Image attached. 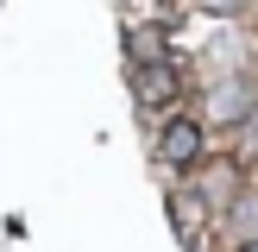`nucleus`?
Segmentation results:
<instances>
[{
    "instance_id": "obj_5",
    "label": "nucleus",
    "mask_w": 258,
    "mask_h": 252,
    "mask_svg": "<svg viewBox=\"0 0 258 252\" xmlns=\"http://www.w3.org/2000/svg\"><path fill=\"white\" fill-rule=\"evenodd\" d=\"M196 7H202V13H239L246 0H196Z\"/></svg>"
},
{
    "instance_id": "obj_4",
    "label": "nucleus",
    "mask_w": 258,
    "mask_h": 252,
    "mask_svg": "<svg viewBox=\"0 0 258 252\" xmlns=\"http://www.w3.org/2000/svg\"><path fill=\"white\" fill-rule=\"evenodd\" d=\"M227 239L233 246H258V189H246V196H233V208L221 214Z\"/></svg>"
},
{
    "instance_id": "obj_1",
    "label": "nucleus",
    "mask_w": 258,
    "mask_h": 252,
    "mask_svg": "<svg viewBox=\"0 0 258 252\" xmlns=\"http://www.w3.org/2000/svg\"><path fill=\"white\" fill-rule=\"evenodd\" d=\"M252 113H258V82H252V76H221V82L208 88V120L246 126Z\"/></svg>"
},
{
    "instance_id": "obj_6",
    "label": "nucleus",
    "mask_w": 258,
    "mask_h": 252,
    "mask_svg": "<svg viewBox=\"0 0 258 252\" xmlns=\"http://www.w3.org/2000/svg\"><path fill=\"white\" fill-rule=\"evenodd\" d=\"M246 151H258V113L246 120Z\"/></svg>"
},
{
    "instance_id": "obj_7",
    "label": "nucleus",
    "mask_w": 258,
    "mask_h": 252,
    "mask_svg": "<svg viewBox=\"0 0 258 252\" xmlns=\"http://www.w3.org/2000/svg\"><path fill=\"white\" fill-rule=\"evenodd\" d=\"M239 252H258V246H239Z\"/></svg>"
},
{
    "instance_id": "obj_3",
    "label": "nucleus",
    "mask_w": 258,
    "mask_h": 252,
    "mask_svg": "<svg viewBox=\"0 0 258 252\" xmlns=\"http://www.w3.org/2000/svg\"><path fill=\"white\" fill-rule=\"evenodd\" d=\"M133 95H139V107H170L176 101V70L170 63H133Z\"/></svg>"
},
{
    "instance_id": "obj_2",
    "label": "nucleus",
    "mask_w": 258,
    "mask_h": 252,
    "mask_svg": "<svg viewBox=\"0 0 258 252\" xmlns=\"http://www.w3.org/2000/svg\"><path fill=\"white\" fill-rule=\"evenodd\" d=\"M158 158L176 164V170H196V164H202V126L196 120H170L158 133Z\"/></svg>"
}]
</instances>
